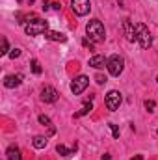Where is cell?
<instances>
[{"label":"cell","mask_w":158,"mask_h":160,"mask_svg":"<svg viewBox=\"0 0 158 160\" xmlns=\"http://www.w3.org/2000/svg\"><path fill=\"white\" fill-rule=\"evenodd\" d=\"M108 71H110V75L112 77H119L121 73H123V67H125V60L119 56V54H114V56H110L108 58Z\"/></svg>","instance_id":"4"},{"label":"cell","mask_w":158,"mask_h":160,"mask_svg":"<svg viewBox=\"0 0 158 160\" xmlns=\"http://www.w3.org/2000/svg\"><path fill=\"white\" fill-rule=\"evenodd\" d=\"M56 153H58V155H62V157H71V155H75V153H77V145H75L73 149H67L65 145H62V143H60V145H56Z\"/></svg>","instance_id":"14"},{"label":"cell","mask_w":158,"mask_h":160,"mask_svg":"<svg viewBox=\"0 0 158 160\" xmlns=\"http://www.w3.org/2000/svg\"><path fill=\"white\" fill-rule=\"evenodd\" d=\"M87 86H89V78H87L86 75H80V77H77V78L71 82V91H73L75 95H80V93L86 91Z\"/></svg>","instance_id":"6"},{"label":"cell","mask_w":158,"mask_h":160,"mask_svg":"<svg viewBox=\"0 0 158 160\" xmlns=\"http://www.w3.org/2000/svg\"><path fill=\"white\" fill-rule=\"evenodd\" d=\"M155 108H156V102L155 101H145V110L147 112H155Z\"/></svg>","instance_id":"20"},{"label":"cell","mask_w":158,"mask_h":160,"mask_svg":"<svg viewBox=\"0 0 158 160\" xmlns=\"http://www.w3.org/2000/svg\"><path fill=\"white\" fill-rule=\"evenodd\" d=\"M24 32H26L28 36H39V34H47V32H48V22H47V21H43V19L34 17L32 21H28V22L24 24Z\"/></svg>","instance_id":"2"},{"label":"cell","mask_w":158,"mask_h":160,"mask_svg":"<svg viewBox=\"0 0 158 160\" xmlns=\"http://www.w3.org/2000/svg\"><path fill=\"white\" fill-rule=\"evenodd\" d=\"M39 123L41 125H45V127H48V136H52V134L56 132V128H54V125H52L50 118H47V116H39Z\"/></svg>","instance_id":"16"},{"label":"cell","mask_w":158,"mask_h":160,"mask_svg":"<svg viewBox=\"0 0 158 160\" xmlns=\"http://www.w3.org/2000/svg\"><path fill=\"white\" fill-rule=\"evenodd\" d=\"M32 143H34L36 149H45L47 143H48V138H47V136H36V138L32 140Z\"/></svg>","instance_id":"15"},{"label":"cell","mask_w":158,"mask_h":160,"mask_svg":"<svg viewBox=\"0 0 158 160\" xmlns=\"http://www.w3.org/2000/svg\"><path fill=\"white\" fill-rule=\"evenodd\" d=\"M123 32H125V36H126V39H128V41H138V36H136V26L132 24V21H130V19H125V21H123Z\"/></svg>","instance_id":"9"},{"label":"cell","mask_w":158,"mask_h":160,"mask_svg":"<svg viewBox=\"0 0 158 160\" xmlns=\"http://www.w3.org/2000/svg\"><path fill=\"white\" fill-rule=\"evenodd\" d=\"M48 8H50V6H48V0H43V9H45V11H47V9H48Z\"/></svg>","instance_id":"26"},{"label":"cell","mask_w":158,"mask_h":160,"mask_svg":"<svg viewBox=\"0 0 158 160\" xmlns=\"http://www.w3.org/2000/svg\"><path fill=\"white\" fill-rule=\"evenodd\" d=\"M156 134H158V130H156Z\"/></svg>","instance_id":"29"},{"label":"cell","mask_w":158,"mask_h":160,"mask_svg":"<svg viewBox=\"0 0 158 160\" xmlns=\"http://www.w3.org/2000/svg\"><path fill=\"white\" fill-rule=\"evenodd\" d=\"M86 34H87V39L93 41V43H102L106 39V30H104V26L99 19H93V21L87 22Z\"/></svg>","instance_id":"1"},{"label":"cell","mask_w":158,"mask_h":160,"mask_svg":"<svg viewBox=\"0 0 158 160\" xmlns=\"http://www.w3.org/2000/svg\"><path fill=\"white\" fill-rule=\"evenodd\" d=\"M97 84H104V82H106V77H102V75H97Z\"/></svg>","instance_id":"24"},{"label":"cell","mask_w":158,"mask_h":160,"mask_svg":"<svg viewBox=\"0 0 158 160\" xmlns=\"http://www.w3.org/2000/svg\"><path fill=\"white\" fill-rule=\"evenodd\" d=\"M19 4H26V6H32L34 4V0H17Z\"/></svg>","instance_id":"25"},{"label":"cell","mask_w":158,"mask_h":160,"mask_svg":"<svg viewBox=\"0 0 158 160\" xmlns=\"http://www.w3.org/2000/svg\"><path fill=\"white\" fill-rule=\"evenodd\" d=\"M136 36H138V41L141 45V48H149L153 45V38L149 34V28L143 24V22H138L136 24Z\"/></svg>","instance_id":"3"},{"label":"cell","mask_w":158,"mask_h":160,"mask_svg":"<svg viewBox=\"0 0 158 160\" xmlns=\"http://www.w3.org/2000/svg\"><path fill=\"white\" fill-rule=\"evenodd\" d=\"M6 155H7V160H22L21 149H19V147H15V145H9V147H7V151H6Z\"/></svg>","instance_id":"12"},{"label":"cell","mask_w":158,"mask_h":160,"mask_svg":"<svg viewBox=\"0 0 158 160\" xmlns=\"http://www.w3.org/2000/svg\"><path fill=\"white\" fill-rule=\"evenodd\" d=\"M130 160H143V157H141V155H136V157H132Z\"/></svg>","instance_id":"27"},{"label":"cell","mask_w":158,"mask_h":160,"mask_svg":"<svg viewBox=\"0 0 158 160\" xmlns=\"http://www.w3.org/2000/svg\"><path fill=\"white\" fill-rule=\"evenodd\" d=\"M121 101H123V97H121V93H119L117 89L108 91V95H106V99H104L106 108H108L110 112H116V110H117L119 106H121Z\"/></svg>","instance_id":"5"},{"label":"cell","mask_w":158,"mask_h":160,"mask_svg":"<svg viewBox=\"0 0 158 160\" xmlns=\"http://www.w3.org/2000/svg\"><path fill=\"white\" fill-rule=\"evenodd\" d=\"M71 8L78 17H84V15L89 13L91 4H89V0H71Z\"/></svg>","instance_id":"7"},{"label":"cell","mask_w":158,"mask_h":160,"mask_svg":"<svg viewBox=\"0 0 158 160\" xmlns=\"http://www.w3.org/2000/svg\"><path fill=\"white\" fill-rule=\"evenodd\" d=\"M45 38L50 39V41H60V43L67 41V36H65V34H62V32H52V30H48V32L45 34Z\"/></svg>","instance_id":"13"},{"label":"cell","mask_w":158,"mask_h":160,"mask_svg":"<svg viewBox=\"0 0 158 160\" xmlns=\"http://www.w3.org/2000/svg\"><path fill=\"white\" fill-rule=\"evenodd\" d=\"M93 110V104L91 102H84V106H82V110H78L77 114H75V118H82V116H86V114H89Z\"/></svg>","instance_id":"17"},{"label":"cell","mask_w":158,"mask_h":160,"mask_svg":"<svg viewBox=\"0 0 158 160\" xmlns=\"http://www.w3.org/2000/svg\"><path fill=\"white\" fill-rule=\"evenodd\" d=\"M156 82H158V78H156Z\"/></svg>","instance_id":"30"},{"label":"cell","mask_w":158,"mask_h":160,"mask_svg":"<svg viewBox=\"0 0 158 160\" xmlns=\"http://www.w3.org/2000/svg\"><path fill=\"white\" fill-rule=\"evenodd\" d=\"M110 128H112V134H114V138H116V140H119V128H117V125L110 123Z\"/></svg>","instance_id":"22"},{"label":"cell","mask_w":158,"mask_h":160,"mask_svg":"<svg viewBox=\"0 0 158 160\" xmlns=\"http://www.w3.org/2000/svg\"><path fill=\"white\" fill-rule=\"evenodd\" d=\"M102 160H112V158H110V155L106 153V155H102Z\"/></svg>","instance_id":"28"},{"label":"cell","mask_w":158,"mask_h":160,"mask_svg":"<svg viewBox=\"0 0 158 160\" xmlns=\"http://www.w3.org/2000/svg\"><path fill=\"white\" fill-rule=\"evenodd\" d=\"M30 65H32V71H34V75H41V73H43V69H41V63L36 60V58L30 62Z\"/></svg>","instance_id":"18"},{"label":"cell","mask_w":158,"mask_h":160,"mask_svg":"<svg viewBox=\"0 0 158 160\" xmlns=\"http://www.w3.org/2000/svg\"><path fill=\"white\" fill-rule=\"evenodd\" d=\"M89 65L95 67V69H102V67L108 65V60L104 56H101V54H95L93 58H89Z\"/></svg>","instance_id":"11"},{"label":"cell","mask_w":158,"mask_h":160,"mask_svg":"<svg viewBox=\"0 0 158 160\" xmlns=\"http://www.w3.org/2000/svg\"><path fill=\"white\" fill-rule=\"evenodd\" d=\"M7 56H9L11 60H15V58H19V56H21V48H11Z\"/></svg>","instance_id":"21"},{"label":"cell","mask_w":158,"mask_h":160,"mask_svg":"<svg viewBox=\"0 0 158 160\" xmlns=\"http://www.w3.org/2000/svg\"><path fill=\"white\" fill-rule=\"evenodd\" d=\"M0 54H2V56L9 54V47H7V39H6V38L2 39V50H0Z\"/></svg>","instance_id":"19"},{"label":"cell","mask_w":158,"mask_h":160,"mask_svg":"<svg viewBox=\"0 0 158 160\" xmlns=\"http://www.w3.org/2000/svg\"><path fill=\"white\" fill-rule=\"evenodd\" d=\"M50 6H52V9H56V11H60V9H62V4H60V2H52Z\"/></svg>","instance_id":"23"},{"label":"cell","mask_w":158,"mask_h":160,"mask_svg":"<svg viewBox=\"0 0 158 160\" xmlns=\"http://www.w3.org/2000/svg\"><path fill=\"white\" fill-rule=\"evenodd\" d=\"M58 91L52 88V86H45L43 89H41V99L45 101V102H56L58 101Z\"/></svg>","instance_id":"8"},{"label":"cell","mask_w":158,"mask_h":160,"mask_svg":"<svg viewBox=\"0 0 158 160\" xmlns=\"http://www.w3.org/2000/svg\"><path fill=\"white\" fill-rule=\"evenodd\" d=\"M21 82H22V75H7V77L4 78V86H6L7 89H13V88L21 86Z\"/></svg>","instance_id":"10"}]
</instances>
